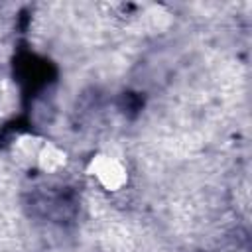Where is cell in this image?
<instances>
[{"label":"cell","mask_w":252,"mask_h":252,"mask_svg":"<svg viewBox=\"0 0 252 252\" xmlns=\"http://www.w3.org/2000/svg\"><path fill=\"white\" fill-rule=\"evenodd\" d=\"M85 175L104 193H120L130 183V169L126 161L106 150L94 152L85 165Z\"/></svg>","instance_id":"6da1fadb"},{"label":"cell","mask_w":252,"mask_h":252,"mask_svg":"<svg viewBox=\"0 0 252 252\" xmlns=\"http://www.w3.org/2000/svg\"><path fill=\"white\" fill-rule=\"evenodd\" d=\"M43 142H45V138L39 134H33V132L16 134V138L10 142V148H8L12 161L22 169H35L37 156H39Z\"/></svg>","instance_id":"7a4b0ae2"},{"label":"cell","mask_w":252,"mask_h":252,"mask_svg":"<svg viewBox=\"0 0 252 252\" xmlns=\"http://www.w3.org/2000/svg\"><path fill=\"white\" fill-rule=\"evenodd\" d=\"M67 165H69V152L63 146H59L57 142L45 138V142L39 150V156H37L35 169L45 175H57V173L65 171Z\"/></svg>","instance_id":"3957f363"}]
</instances>
